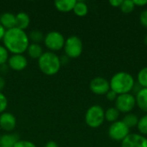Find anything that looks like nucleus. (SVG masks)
Wrapping results in <instances>:
<instances>
[{"label": "nucleus", "instance_id": "a878e982", "mask_svg": "<svg viewBox=\"0 0 147 147\" xmlns=\"http://www.w3.org/2000/svg\"><path fill=\"white\" fill-rule=\"evenodd\" d=\"M9 57V53L3 45H0V66L7 64Z\"/></svg>", "mask_w": 147, "mask_h": 147}, {"label": "nucleus", "instance_id": "393cba45", "mask_svg": "<svg viewBox=\"0 0 147 147\" xmlns=\"http://www.w3.org/2000/svg\"><path fill=\"white\" fill-rule=\"evenodd\" d=\"M137 128L140 132V134L143 136L147 135V114L142 116L140 119H139Z\"/></svg>", "mask_w": 147, "mask_h": 147}, {"label": "nucleus", "instance_id": "6ab92c4d", "mask_svg": "<svg viewBox=\"0 0 147 147\" xmlns=\"http://www.w3.org/2000/svg\"><path fill=\"white\" fill-rule=\"evenodd\" d=\"M72 11L74 12V14L77 16L84 17L88 14L89 7H88L87 3L85 2H84V1H77Z\"/></svg>", "mask_w": 147, "mask_h": 147}, {"label": "nucleus", "instance_id": "f8f14e48", "mask_svg": "<svg viewBox=\"0 0 147 147\" xmlns=\"http://www.w3.org/2000/svg\"><path fill=\"white\" fill-rule=\"evenodd\" d=\"M16 127V118L9 112H3L0 115V128L6 133H12Z\"/></svg>", "mask_w": 147, "mask_h": 147}, {"label": "nucleus", "instance_id": "b1692460", "mask_svg": "<svg viewBox=\"0 0 147 147\" xmlns=\"http://www.w3.org/2000/svg\"><path fill=\"white\" fill-rule=\"evenodd\" d=\"M120 8H121V10L124 14H130L134 10L135 5H134L133 0H125L122 2Z\"/></svg>", "mask_w": 147, "mask_h": 147}, {"label": "nucleus", "instance_id": "6e6552de", "mask_svg": "<svg viewBox=\"0 0 147 147\" xmlns=\"http://www.w3.org/2000/svg\"><path fill=\"white\" fill-rule=\"evenodd\" d=\"M115 102V108L119 110L120 113L128 114L136 106L135 96L131 93L118 95Z\"/></svg>", "mask_w": 147, "mask_h": 147}, {"label": "nucleus", "instance_id": "c756f323", "mask_svg": "<svg viewBox=\"0 0 147 147\" xmlns=\"http://www.w3.org/2000/svg\"><path fill=\"white\" fill-rule=\"evenodd\" d=\"M117 96H118V94H116L115 91H113L111 90H109L106 94V97L109 101H115Z\"/></svg>", "mask_w": 147, "mask_h": 147}, {"label": "nucleus", "instance_id": "0eeeda50", "mask_svg": "<svg viewBox=\"0 0 147 147\" xmlns=\"http://www.w3.org/2000/svg\"><path fill=\"white\" fill-rule=\"evenodd\" d=\"M130 129L123 123L122 121H117L112 123L108 130L109 138L115 141H123L130 134Z\"/></svg>", "mask_w": 147, "mask_h": 147}, {"label": "nucleus", "instance_id": "7c9ffc66", "mask_svg": "<svg viewBox=\"0 0 147 147\" xmlns=\"http://www.w3.org/2000/svg\"><path fill=\"white\" fill-rule=\"evenodd\" d=\"M123 0H110L109 1V4L112 6V7H121V3H122Z\"/></svg>", "mask_w": 147, "mask_h": 147}, {"label": "nucleus", "instance_id": "7ed1b4c3", "mask_svg": "<svg viewBox=\"0 0 147 147\" xmlns=\"http://www.w3.org/2000/svg\"><path fill=\"white\" fill-rule=\"evenodd\" d=\"M60 57L50 51L44 52L38 59V67L40 71L47 76L56 75L61 68Z\"/></svg>", "mask_w": 147, "mask_h": 147}, {"label": "nucleus", "instance_id": "dca6fc26", "mask_svg": "<svg viewBox=\"0 0 147 147\" xmlns=\"http://www.w3.org/2000/svg\"><path fill=\"white\" fill-rule=\"evenodd\" d=\"M76 2V0H57L54 2V6L59 11L67 13L73 10Z\"/></svg>", "mask_w": 147, "mask_h": 147}, {"label": "nucleus", "instance_id": "9d476101", "mask_svg": "<svg viewBox=\"0 0 147 147\" xmlns=\"http://www.w3.org/2000/svg\"><path fill=\"white\" fill-rule=\"evenodd\" d=\"M7 65L10 70L21 71L27 68L28 60L24 54H11L9 57Z\"/></svg>", "mask_w": 147, "mask_h": 147}, {"label": "nucleus", "instance_id": "bb28decb", "mask_svg": "<svg viewBox=\"0 0 147 147\" xmlns=\"http://www.w3.org/2000/svg\"><path fill=\"white\" fill-rule=\"evenodd\" d=\"M8 104L9 102L7 96L3 92H0V115L6 111L8 108Z\"/></svg>", "mask_w": 147, "mask_h": 147}, {"label": "nucleus", "instance_id": "20e7f679", "mask_svg": "<svg viewBox=\"0 0 147 147\" xmlns=\"http://www.w3.org/2000/svg\"><path fill=\"white\" fill-rule=\"evenodd\" d=\"M105 110L100 105H93L90 107L85 113V123L91 128H97L102 125L105 121Z\"/></svg>", "mask_w": 147, "mask_h": 147}, {"label": "nucleus", "instance_id": "473e14b6", "mask_svg": "<svg viewBox=\"0 0 147 147\" xmlns=\"http://www.w3.org/2000/svg\"><path fill=\"white\" fill-rule=\"evenodd\" d=\"M6 86V81H5V78L0 75V92H3V90L5 88Z\"/></svg>", "mask_w": 147, "mask_h": 147}, {"label": "nucleus", "instance_id": "ddd939ff", "mask_svg": "<svg viewBox=\"0 0 147 147\" xmlns=\"http://www.w3.org/2000/svg\"><path fill=\"white\" fill-rule=\"evenodd\" d=\"M0 24L5 30L16 27V15L11 12H3L0 15Z\"/></svg>", "mask_w": 147, "mask_h": 147}, {"label": "nucleus", "instance_id": "5701e85b", "mask_svg": "<svg viewBox=\"0 0 147 147\" xmlns=\"http://www.w3.org/2000/svg\"><path fill=\"white\" fill-rule=\"evenodd\" d=\"M137 84L141 88H147V66L140 69L137 75Z\"/></svg>", "mask_w": 147, "mask_h": 147}, {"label": "nucleus", "instance_id": "412c9836", "mask_svg": "<svg viewBox=\"0 0 147 147\" xmlns=\"http://www.w3.org/2000/svg\"><path fill=\"white\" fill-rule=\"evenodd\" d=\"M123 123L130 129L132 127H137L138 125V122H139V117L134 115V114H132V113H128L127 114L123 120H122Z\"/></svg>", "mask_w": 147, "mask_h": 147}, {"label": "nucleus", "instance_id": "cd10ccee", "mask_svg": "<svg viewBox=\"0 0 147 147\" xmlns=\"http://www.w3.org/2000/svg\"><path fill=\"white\" fill-rule=\"evenodd\" d=\"M13 147H37L36 145L29 140H18L16 145Z\"/></svg>", "mask_w": 147, "mask_h": 147}, {"label": "nucleus", "instance_id": "c9c22d12", "mask_svg": "<svg viewBox=\"0 0 147 147\" xmlns=\"http://www.w3.org/2000/svg\"><path fill=\"white\" fill-rule=\"evenodd\" d=\"M144 42H145V44L147 46V34L145 36V38H144Z\"/></svg>", "mask_w": 147, "mask_h": 147}, {"label": "nucleus", "instance_id": "72a5a7b5", "mask_svg": "<svg viewBox=\"0 0 147 147\" xmlns=\"http://www.w3.org/2000/svg\"><path fill=\"white\" fill-rule=\"evenodd\" d=\"M5 32H6L5 28L0 24V40H3V36H4V34H5Z\"/></svg>", "mask_w": 147, "mask_h": 147}, {"label": "nucleus", "instance_id": "f704fd0d", "mask_svg": "<svg viewBox=\"0 0 147 147\" xmlns=\"http://www.w3.org/2000/svg\"><path fill=\"white\" fill-rule=\"evenodd\" d=\"M45 147H59V146L55 141H48L45 145Z\"/></svg>", "mask_w": 147, "mask_h": 147}, {"label": "nucleus", "instance_id": "4468645a", "mask_svg": "<svg viewBox=\"0 0 147 147\" xmlns=\"http://www.w3.org/2000/svg\"><path fill=\"white\" fill-rule=\"evenodd\" d=\"M20 140L18 134L15 133H6L0 136V146L4 147H13Z\"/></svg>", "mask_w": 147, "mask_h": 147}, {"label": "nucleus", "instance_id": "4be33fe9", "mask_svg": "<svg viewBox=\"0 0 147 147\" xmlns=\"http://www.w3.org/2000/svg\"><path fill=\"white\" fill-rule=\"evenodd\" d=\"M28 35L30 43H36V44H40L41 41H43L45 37L44 34L40 30H32L28 34Z\"/></svg>", "mask_w": 147, "mask_h": 147}, {"label": "nucleus", "instance_id": "39448f33", "mask_svg": "<svg viewBox=\"0 0 147 147\" xmlns=\"http://www.w3.org/2000/svg\"><path fill=\"white\" fill-rule=\"evenodd\" d=\"M65 55L69 59H77L81 56L84 45L82 40L77 35H71L65 39V42L64 45Z\"/></svg>", "mask_w": 147, "mask_h": 147}, {"label": "nucleus", "instance_id": "2f4dec72", "mask_svg": "<svg viewBox=\"0 0 147 147\" xmlns=\"http://www.w3.org/2000/svg\"><path fill=\"white\" fill-rule=\"evenodd\" d=\"M134 1V3L136 6H145L147 4V0H133Z\"/></svg>", "mask_w": 147, "mask_h": 147}, {"label": "nucleus", "instance_id": "9b49d317", "mask_svg": "<svg viewBox=\"0 0 147 147\" xmlns=\"http://www.w3.org/2000/svg\"><path fill=\"white\" fill-rule=\"evenodd\" d=\"M121 147H147V138L140 134H129Z\"/></svg>", "mask_w": 147, "mask_h": 147}, {"label": "nucleus", "instance_id": "c85d7f7f", "mask_svg": "<svg viewBox=\"0 0 147 147\" xmlns=\"http://www.w3.org/2000/svg\"><path fill=\"white\" fill-rule=\"evenodd\" d=\"M140 22L144 28H147V9L141 11L140 15Z\"/></svg>", "mask_w": 147, "mask_h": 147}, {"label": "nucleus", "instance_id": "423d86ee", "mask_svg": "<svg viewBox=\"0 0 147 147\" xmlns=\"http://www.w3.org/2000/svg\"><path fill=\"white\" fill-rule=\"evenodd\" d=\"M43 42L48 51L56 53L64 48L65 39L60 32L50 31L45 34Z\"/></svg>", "mask_w": 147, "mask_h": 147}, {"label": "nucleus", "instance_id": "f3484780", "mask_svg": "<svg viewBox=\"0 0 147 147\" xmlns=\"http://www.w3.org/2000/svg\"><path fill=\"white\" fill-rule=\"evenodd\" d=\"M136 105L144 112L147 113V88H142L135 96Z\"/></svg>", "mask_w": 147, "mask_h": 147}, {"label": "nucleus", "instance_id": "aec40b11", "mask_svg": "<svg viewBox=\"0 0 147 147\" xmlns=\"http://www.w3.org/2000/svg\"><path fill=\"white\" fill-rule=\"evenodd\" d=\"M119 116H120V112L115 107H110L104 112L105 120L111 123L117 121Z\"/></svg>", "mask_w": 147, "mask_h": 147}, {"label": "nucleus", "instance_id": "f03ea898", "mask_svg": "<svg viewBox=\"0 0 147 147\" xmlns=\"http://www.w3.org/2000/svg\"><path fill=\"white\" fill-rule=\"evenodd\" d=\"M110 90L118 95L130 93L135 84L134 77L126 71H119L113 75L109 81Z\"/></svg>", "mask_w": 147, "mask_h": 147}, {"label": "nucleus", "instance_id": "f257e3e1", "mask_svg": "<svg viewBox=\"0 0 147 147\" xmlns=\"http://www.w3.org/2000/svg\"><path fill=\"white\" fill-rule=\"evenodd\" d=\"M3 43L11 54H23L27 51L30 41L26 31L15 27L6 30Z\"/></svg>", "mask_w": 147, "mask_h": 147}, {"label": "nucleus", "instance_id": "2eb2a0df", "mask_svg": "<svg viewBox=\"0 0 147 147\" xmlns=\"http://www.w3.org/2000/svg\"><path fill=\"white\" fill-rule=\"evenodd\" d=\"M30 24V17L28 13L21 11L16 15V27L22 29L26 30Z\"/></svg>", "mask_w": 147, "mask_h": 147}, {"label": "nucleus", "instance_id": "a211bd4d", "mask_svg": "<svg viewBox=\"0 0 147 147\" xmlns=\"http://www.w3.org/2000/svg\"><path fill=\"white\" fill-rule=\"evenodd\" d=\"M26 53H28V57L34 59H39L40 56L43 54V47H41L40 44H36V43H30Z\"/></svg>", "mask_w": 147, "mask_h": 147}, {"label": "nucleus", "instance_id": "e433bc0d", "mask_svg": "<svg viewBox=\"0 0 147 147\" xmlns=\"http://www.w3.org/2000/svg\"><path fill=\"white\" fill-rule=\"evenodd\" d=\"M0 147H4V146H0Z\"/></svg>", "mask_w": 147, "mask_h": 147}, {"label": "nucleus", "instance_id": "1a4fd4ad", "mask_svg": "<svg viewBox=\"0 0 147 147\" xmlns=\"http://www.w3.org/2000/svg\"><path fill=\"white\" fill-rule=\"evenodd\" d=\"M90 90L96 95H106L110 90L109 81L102 77H96L90 83Z\"/></svg>", "mask_w": 147, "mask_h": 147}]
</instances>
